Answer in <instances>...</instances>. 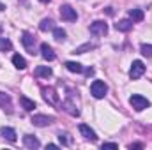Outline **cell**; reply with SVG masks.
<instances>
[{"label":"cell","instance_id":"6da1fadb","mask_svg":"<svg viewBox=\"0 0 152 150\" xmlns=\"http://www.w3.org/2000/svg\"><path fill=\"white\" fill-rule=\"evenodd\" d=\"M90 94L96 97V99H104L106 94H108V85L101 79H94L92 85H90Z\"/></svg>","mask_w":152,"mask_h":150},{"label":"cell","instance_id":"7a4b0ae2","mask_svg":"<svg viewBox=\"0 0 152 150\" xmlns=\"http://www.w3.org/2000/svg\"><path fill=\"white\" fill-rule=\"evenodd\" d=\"M129 104H131L136 111H143V110H147V108L151 106V101H149L147 97L140 95V94H133V95L129 97Z\"/></svg>","mask_w":152,"mask_h":150},{"label":"cell","instance_id":"3957f363","mask_svg":"<svg viewBox=\"0 0 152 150\" xmlns=\"http://www.w3.org/2000/svg\"><path fill=\"white\" fill-rule=\"evenodd\" d=\"M143 74H145V64L142 60H134L131 64V69H129V78L131 79H140Z\"/></svg>","mask_w":152,"mask_h":150},{"label":"cell","instance_id":"277c9868","mask_svg":"<svg viewBox=\"0 0 152 150\" xmlns=\"http://www.w3.org/2000/svg\"><path fill=\"white\" fill-rule=\"evenodd\" d=\"M30 122L36 125V127H48L50 124H53L55 122V117H50V115H32V118H30Z\"/></svg>","mask_w":152,"mask_h":150},{"label":"cell","instance_id":"5b68a950","mask_svg":"<svg viewBox=\"0 0 152 150\" xmlns=\"http://www.w3.org/2000/svg\"><path fill=\"white\" fill-rule=\"evenodd\" d=\"M42 97H44V101L48 103V104H51V106H58L60 104V99H58V94L55 92V88H51V87H44L42 88Z\"/></svg>","mask_w":152,"mask_h":150},{"label":"cell","instance_id":"8992f818","mask_svg":"<svg viewBox=\"0 0 152 150\" xmlns=\"http://www.w3.org/2000/svg\"><path fill=\"white\" fill-rule=\"evenodd\" d=\"M60 18L64 21H76L78 20V12H76V9H73L71 5L64 4V5H60Z\"/></svg>","mask_w":152,"mask_h":150},{"label":"cell","instance_id":"52a82bcc","mask_svg":"<svg viewBox=\"0 0 152 150\" xmlns=\"http://www.w3.org/2000/svg\"><path fill=\"white\" fill-rule=\"evenodd\" d=\"M88 30H90V34H94V36H104V34L108 32V23L103 21V20H96V21L88 27Z\"/></svg>","mask_w":152,"mask_h":150},{"label":"cell","instance_id":"ba28073f","mask_svg":"<svg viewBox=\"0 0 152 150\" xmlns=\"http://www.w3.org/2000/svg\"><path fill=\"white\" fill-rule=\"evenodd\" d=\"M60 110H64L66 113H69L71 117H78L80 115V110H78V106H76V103L69 97V99H66V101H62V104H60Z\"/></svg>","mask_w":152,"mask_h":150},{"label":"cell","instance_id":"9c48e42d","mask_svg":"<svg viewBox=\"0 0 152 150\" xmlns=\"http://www.w3.org/2000/svg\"><path fill=\"white\" fill-rule=\"evenodd\" d=\"M80 133H81V136H83L85 140H90V141H96V140H97L96 131L90 129V125H87V124H81V125H80Z\"/></svg>","mask_w":152,"mask_h":150},{"label":"cell","instance_id":"30bf717a","mask_svg":"<svg viewBox=\"0 0 152 150\" xmlns=\"http://www.w3.org/2000/svg\"><path fill=\"white\" fill-rule=\"evenodd\" d=\"M21 42H23V46L30 51V53H34V44H36V37L30 34V32H23L21 34Z\"/></svg>","mask_w":152,"mask_h":150},{"label":"cell","instance_id":"8fae6325","mask_svg":"<svg viewBox=\"0 0 152 150\" xmlns=\"http://www.w3.org/2000/svg\"><path fill=\"white\" fill-rule=\"evenodd\" d=\"M41 57H42L44 60H48V62L55 60V51L51 50V46H50V44H46V42H42V44H41Z\"/></svg>","mask_w":152,"mask_h":150},{"label":"cell","instance_id":"7c38bea8","mask_svg":"<svg viewBox=\"0 0 152 150\" xmlns=\"http://www.w3.org/2000/svg\"><path fill=\"white\" fill-rule=\"evenodd\" d=\"M23 145L27 147V149H39L41 147V141H39L36 136H32V134H25L23 136Z\"/></svg>","mask_w":152,"mask_h":150},{"label":"cell","instance_id":"4fadbf2b","mask_svg":"<svg viewBox=\"0 0 152 150\" xmlns=\"http://www.w3.org/2000/svg\"><path fill=\"white\" fill-rule=\"evenodd\" d=\"M0 134H2L7 141H11V143L16 141V131H14L12 127H2V129H0Z\"/></svg>","mask_w":152,"mask_h":150},{"label":"cell","instance_id":"5bb4252c","mask_svg":"<svg viewBox=\"0 0 152 150\" xmlns=\"http://www.w3.org/2000/svg\"><path fill=\"white\" fill-rule=\"evenodd\" d=\"M131 28H133L131 20H120L118 23H115V30H118V32H129Z\"/></svg>","mask_w":152,"mask_h":150},{"label":"cell","instance_id":"9a60e30c","mask_svg":"<svg viewBox=\"0 0 152 150\" xmlns=\"http://www.w3.org/2000/svg\"><path fill=\"white\" fill-rule=\"evenodd\" d=\"M51 74H53V71H51V67H48V66H37V67H36V76H37V78H50Z\"/></svg>","mask_w":152,"mask_h":150},{"label":"cell","instance_id":"2e32d148","mask_svg":"<svg viewBox=\"0 0 152 150\" xmlns=\"http://www.w3.org/2000/svg\"><path fill=\"white\" fill-rule=\"evenodd\" d=\"M143 16H145V14H143V11H142V9H131V11H129V20H131L133 23L142 21V20H143Z\"/></svg>","mask_w":152,"mask_h":150},{"label":"cell","instance_id":"e0dca14e","mask_svg":"<svg viewBox=\"0 0 152 150\" xmlns=\"http://www.w3.org/2000/svg\"><path fill=\"white\" fill-rule=\"evenodd\" d=\"M12 64H14V67H16V69H20V71H23V69L27 67V60H25L21 55H18V53H16V55H12Z\"/></svg>","mask_w":152,"mask_h":150},{"label":"cell","instance_id":"ac0fdd59","mask_svg":"<svg viewBox=\"0 0 152 150\" xmlns=\"http://www.w3.org/2000/svg\"><path fill=\"white\" fill-rule=\"evenodd\" d=\"M20 103H21V108H23V110H27V111L36 110V103H34L32 99L25 97V95H21V97H20Z\"/></svg>","mask_w":152,"mask_h":150},{"label":"cell","instance_id":"d6986e66","mask_svg":"<svg viewBox=\"0 0 152 150\" xmlns=\"http://www.w3.org/2000/svg\"><path fill=\"white\" fill-rule=\"evenodd\" d=\"M94 48H97V44L96 42H85V44H81V46H78L75 48V55H81V53H85V51H88V50H94Z\"/></svg>","mask_w":152,"mask_h":150},{"label":"cell","instance_id":"ffe728a7","mask_svg":"<svg viewBox=\"0 0 152 150\" xmlns=\"http://www.w3.org/2000/svg\"><path fill=\"white\" fill-rule=\"evenodd\" d=\"M0 108H2V110L11 111V97H9V94L0 92Z\"/></svg>","mask_w":152,"mask_h":150},{"label":"cell","instance_id":"44dd1931","mask_svg":"<svg viewBox=\"0 0 152 150\" xmlns=\"http://www.w3.org/2000/svg\"><path fill=\"white\" fill-rule=\"evenodd\" d=\"M66 69L71 71V73H83V66L78 64V62H73V60L66 62Z\"/></svg>","mask_w":152,"mask_h":150},{"label":"cell","instance_id":"7402d4cb","mask_svg":"<svg viewBox=\"0 0 152 150\" xmlns=\"http://www.w3.org/2000/svg\"><path fill=\"white\" fill-rule=\"evenodd\" d=\"M55 27H53V21L50 20V18H44L41 23H39V30L41 32H48V30H53Z\"/></svg>","mask_w":152,"mask_h":150},{"label":"cell","instance_id":"603a6c76","mask_svg":"<svg viewBox=\"0 0 152 150\" xmlns=\"http://www.w3.org/2000/svg\"><path fill=\"white\" fill-rule=\"evenodd\" d=\"M66 30L64 28H53V37H55V41H58V42H64L66 41Z\"/></svg>","mask_w":152,"mask_h":150},{"label":"cell","instance_id":"cb8c5ba5","mask_svg":"<svg viewBox=\"0 0 152 150\" xmlns=\"http://www.w3.org/2000/svg\"><path fill=\"white\" fill-rule=\"evenodd\" d=\"M12 50V42L7 37H0V51H11Z\"/></svg>","mask_w":152,"mask_h":150},{"label":"cell","instance_id":"d4e9b609","mask_svg":"<svg viewBox=\"0 0 152 150\" xmlns=\"http://www.w3.org/2000/svg\"><path fill=\"white\" fill-rule=\"evenodd\" d=\"M58 140H60V143L66 145V147H67V145H73V138H71L67 133H58Z\"/></svg>","mask_w":152,"mask_h":150},{"label":"cell","instance_id":"484cf974","mask_svg":"<svg viewBox=\"0 0 152 150\" xmlns=\"http://www.w3.org/2000/svg\"><path fill=\"white\" fill-rule=\"evenodd\" d=\"M140 51H142V55L143 57H152V44H142L140 46Z\"/></svg>","mask_w":152,"mask_h":150},{"label":"cell","instance_id":"4316f807","mask_svg":"<svg viewBox=\"0 0 152 150\" xmlns=\"http://www.w3.org/2000/svg\"><path fill=\"white\" fill-rule=\"evenodd\" d=\"M101 149L104 150V149H118V145L117 143H103L101 145Z\"/></svg>","mask_w":152,"mask_h":150},{"label":"cell","instance_id":"83f0119b","mask_svg":"<svg viewBox=\"0 0 152 150\" xmlns=\"http://www.w3.org/2000/svg\"><path fill=\"white\" fill-rule=\"evenodd\" d=\"M129 149H142V143H133L129 145Z\"/></svg>","mask_w":152,"mask_h":150},{"label":"cell","instance_id":"f1b7e54d","mask_svg":"<svg viewBox=\"0 0 152 150\" xmlns=\"http://www.w3.org/2000/svg\"><path fill=\"white\" fill-rule=\"evenodd\" d=\"M106 12H108L110 16H113V7H106Z\"/></svg>","mask_w":152,"mask_h":150},{"label":"cell","instance_id":"f546056e","mask_svg":"<svg viewBox=\"0 0 152 150\" xmlns=\"http://www.w3.org/2000/svg\"><path fill=\"white\" fill-rule=\"evenodd\" d=\"M48 149H58V145H55V143H50V145H48Z\"/></svg>","mask_w":152,"mask_h":150},{"label":"cell","instance_id":"4dcf8cb0","mask_svg":"<svg viewBox=\"0 0 152 150\" xmlns=\"http://www.w3.org/2000/svg\"><path fill=\"white\" fill-rule=\"evenodd\" d=\"M0 11H5V5H4L2 2H0Z\"/></svg>","mask_w":152,"mask_h":150},{"label":"cell","instance_id":"1f68e13d","mask_svg":"<svg viewBox=\"0 0 152 150\" xmlns=\"http://www.w3.org/2000/svg\"><path fill=\"white\" fill-rule=\"evenodd\" d=\"M39 2H42V4H48V2H50V0H39Z\"/></svg>","mask_w":152,"mask_h":150}]
</instances>
